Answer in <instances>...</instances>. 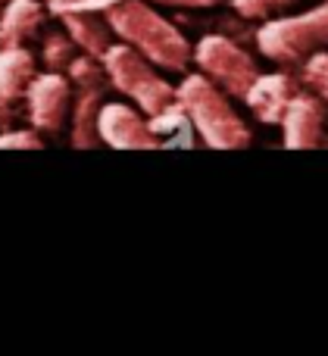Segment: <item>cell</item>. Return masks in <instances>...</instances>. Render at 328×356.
<instances>
[{"label": "cell", "instance_id": "4", "mask_svg": "<svg viewBox=\"0 0 328 356\" xmlns=\"http://www.w3.org/2000/svg\"><path fill=\"white\" fill-rule=\"evenodd\" d=\"M256 47L263 56L281 66H300L310 54L328 47V0L297 16L269 19L256 31Z\"/></svg>", "mask_w": 328, "mask_h": 356}, {"label": "cell", "instance_id": "12", "mask_svg": "<svg viewBox=\"0 0 328 356\" xmlns=\"http://www.w3.org/2000/svg\"><path fill=\"white\" fill-rule=\"evenodd\" d=\"M35 79V56L25 47H0V106L16 104Z\"/></svg>", "mask_w": 328, "mask_h": 356}, {"label": "cell", "instance_id": "17", "mask_svg": "<svg viewBox=\"0 0 328 356\" xmlns=\"http://www.w3.org/2000/svg\"><path fill=\"white\" fill-rule=\"evenodd\" d=\"M41 138L35 135V131L31 129H16V131H3V135H0V147H41Z\"/></svg>", "mask_w": 328, "mask_h": 356}, {"label": "cell", "instance_id": "7", "mask_svg": "<svg viewBox=\"0 0 328 356\" xmlns=\"http://www.w3.org/2000/svg\"><path fill=\"white\" fill-rule=\"evenodd\" d=\"M69 81L60 72H44L35 75L25 88V100H28V119L35 131H60L69 116Z\"/></svg>", "mask_w": 328, "mask_h": 356}, {"label": "cell", "instance_id": "13", "mask_svg": "<svg viewBox=\"0 0 328 356\" xmlns=\"http://www.w3.org/2000/svg\"><path fill=\"white\" fill-rule=\"evenodd\" d=\"M100 97H104V88H79V94H75V106H72V144L75 147H94V144H100V135H97Z\"/></svg>", "mask_w": 328, "mask_h": 356}, {"label": "cell", "instance_id": "18", "mask_svg": "<svg viewBox=\"0 0 328 356\" xmlns=\"http://www.w3.org/2000/svg\"><path fill=\"white\" fill-rule=\"evenodd\" d=\"M154 3H163V6H181V10H210V6H219L222 0H154Z\"/></svg>", "mask_w": 328, "mask_h": 356}, {"label": "cell", "instance_id": "2", "mask_svg": "<svg viewBox=\"0 0 328 356\" xmlns=\"http://www.w3.org/2000/svg\"><path fill=\"white\" fill-rule=\"evenodd\" d=\"M179 104L188 113L194 131L204 138L210 147L219 150H238L250 144V129L235 110H231L229 97L222 94V88L216 81H210L204 72L185 75L179 88Z\"/></svg>", "mask_w": 328, "mask_h": 356}, {"label": "cell", "instance_id": "10", "mask_svg": "<svg viewBox=\"0 0 328 356\" xmlns=\"http://www.w3.org/2000/svg\"><path fill=\"white\" fill-rule=\"evenodd\" d=\"M60 16L75 47H81L88 56H97V60L106 54V47L113 44V29L106 16H100L97 10H66Z\"/></svg>", "mask_w": 328, "mask_h": 356}, {"label": "cell", "instance_id": "15", "mask_svg": "<svg viewBox=\"0 0 328 356\" xmlns=\"http://www.w3.org/2000/svg\"><path fill=\"white\" fill-rule=\"evenodd\" d=\"M75 60V41L69 35H50L44 38V63L50 72H63Z\"/></svg>", "mask_w": 328, "mask_h": 356}, {"label": "cell", "instance_id": "11", "mask_svg": "<svg viewBox=\"0 0 328 356\" xmlns=\"http://www.w3.org/2000/svg\"><path fill=\"white\" fill-rule=\"evenodd\" d=\"M44 22V6L38 0H10L0 10V47H22Z\"/></svg>", "mask_w": 328, "mask_h": 356}, {"label": "cell", "instance_id": "8", "mask_svg": "<svg viewBox=\"0 0 328 356\" xmlns=\"http://www.w3.org/2000/svg\"><path fill=\"white\" fill-rule=\"evenodd\" d=\"M97 135L116 150L135 147H156L160 138L150 131V122H144L131 106L125 104H104L97 113Z\"/></svg>", "mask_w": 328, "mask_h": 356}, {"label": "cell", "instance_id": "20", "mask_svg": "<svg viewBox=\"0 0 328 356\" xmlns=\"http://www.w3.org/2000/svg\"><path fill=\"white\" fill-rule=\"evenodd\" d=\"M3 3H6V0H0V10H3Z\"/></svg>", "mask_w": 328, "mask_h": 356}, {"label": "cell", "instance_id": "1", "mask_svg": "<svg viewBox=\"0 0 328 356\" xmlns=\"http://www.w3.org/2000/svg\"><path fill=\"white\" fill-rule=\"evenodd\" d=\"M104 16L110 22L113 35H119L141 56H147L154 66H163L169 72H185L188 69L194 47L154 6L141 3V0H116L104 10Z\"/></svg>", "mask_w": 328, "mask_h": 356}, {"label": "cell", "instance_id": "5", "mask_svg": "<svg viewBox=\"0 0 328 356\" xmlns=\"http://www.w3.org/2000/svg\"><path fill=\"white\" fill-rule=\"evenodd\" d=\"M191 60H197L200 72L210 81H216L229 97H241L247 94V88L256 81L260 75V66L256 60L241 47L238 41L225 35H204L194 47Z\"/></svg>", "mask_w": 328, "mask_h": 356}, {"label": "cell", "instance_id": "9", "mask_svg": "<svg viewBox=\"0 0 328 356\" xmlns=\"http://www.w3.org/2000/svg\"><path fill=\"white\" fill-rule=\"evenodd\" d=\"M300 91V81H294L291 72H269V75H256V81L247 88L244 94V104L250 106L260 122L275 125L281 122V113H285L288 100Z\"/></svg>", "mask_w": 328, "mask_h": 356}, {"label": "cell", "instance_id": "16", "mask_svg": "<svg viewBox=\"0 0 328 356\" xmlns=\"http://www.w3.org/2000/svg\"><path fill=\"white\" fill-rule=\"evenodd\" d=\"M294 3L297 0H231V6H235V13L241 19H269Z\"/></svg>", "mask_w": 328, "mask_h": 356}, {"label": "cell", "instance_id": "6", "mask_svg": "<svg viewBox=\"0 0 328 356\" xmlns=\"http://www.w3.org/2000/svg\"><path fill=\"white\" fill-rule=\"evenodd\" d=\"M325 100L313 94L310 88H300L291 100H288L285 113H281V135H285V147L291 150H306L319 147L325 138Z\"/></svg>", "mask_w": 328, "mask_h": 356}, {"label": "cell", "instance_id": "3", "mask_svg": "<svg viewBox=\"0 0 328 356\" xmlns=\"http://www.w3.org/2000/svg\"><path fill=\"white\" fill-rule=\"evenodd\" d=\"M100 63H104V72H106V79L113 81V88L135 100L147 116H156V113L179 104L175 85H169L163 75H156L154 63L138 54L135 47H129L125 41L110 44L106 54L100 56Z\"/></svg>", "mask_w": 328, "mask_h": 356}, {"label": "cell", "instance_id": "14", "mask_svg": "<svg viewBox=\"0 0 328 356\" xmlns=\"http://www.w3.org/2000/svg\"><path fill=\"white\" fill-rule=\"evenodd\" d=\"M300 85L310 88L313 94H319L328 104V54L325 50H316V54H310L300 63Z\"/></svg>", "mask_w": 328, "mask_h": 356}, {"label": "cell", "instance_id": "19", "mask_svg": "<svg viewBox=\"0 0 328 356\" xmlns=\"http://www.w3.org/2000/svg\"><path fill=\"white\" fill-rule=\"evenodd\" d=\"M72 3H79V0H47L50 13H66V10H72Z\"/></svg>", "mask_w": 328, "mask_h": 356}]
</instances>
